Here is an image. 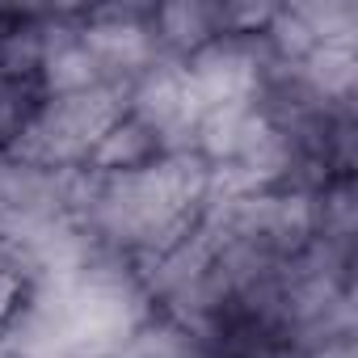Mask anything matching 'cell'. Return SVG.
<instances>
[{
	"instance_id": "6",
	"label": "cell",
	"mask_w": 358,
	"mask_h": 358,
	"mask_svg": "<svg viewBox=\"0 0 358 358\" xmlns=\"http://www.w3.org/2000/svg\"><path fill=\"white\" fill-rule=\"evenodd\" d=\"M156 156H164V152H160V139H156L139 118L122 114V118L97 139V148L89 152L85 169H93V173H101V177H118V173L148 169Z\"/></svg>"
},
{
	"instance_id": "7",
	"label": "cell",
	"mask_w": 358,
	"mask_h": 358,
	"mask_svg": "<svg viewBox=\"0 0 358 358\" xmlns=\"http://www.w3.org/2000/svg\"><path fill=\"white\" fill-rule=\"evenodd\" d=\"M291 9L312 30L316 47L320 43H358V5L354 0H303V5H291Z\"/></svg>"
},
{
	"instance_id": "5",
	"label": "cell",
	"mask_w": 358,
	"mask_h": 358,
	"mask_svg": "<svg viewBox=\"0 0 358 358\" xmlns=\"http://www.w3.org/2000/svg\"><path fill=\"white\" fill-rule=\"evenodd\" d=\"M303 89L324 110L354 114V89H358V43H320L299 64Z\"/></svg>"
},
{
	"instance_id": "8",
	"label": "cell",
	"mask_w": 358,
	"mask_h": 358,
	"mask_svg": "<svg viewBox=\"0 0 358 358\" xmlns=\"http://www.w3.org/2000/svg\"><path fill=\"white\" fill-rule=\"evenodd\" d=\"M38 106H43V93L34 80L0 76V152H9L17 143V135L26 131V122L34 118Z\"/></svg>"
},
{
	"instance_id": "4",
	"label": "cell",
	"mask_w": 358,
	"mask_h": 358,
	"mask_svg": "<svg viewBox=\"0 0 358 358\" xmlns=\"http://www.w3.org/2000/svg\"><path fill=\"white\" fill-rule=\"evenodd\" d=\"M152 34L160 55L169 59H190L207 43L220 38V13L207 0H173V5H152Z\"/></svg>"
},
{
	"instance_id": "2",
	"label": "cell",
	"mask_w": 358,
	"mask_h": 358,
	"mask_svg": "<svg viewBox=\"0 0 358 358\" xmlns=\"http://www.w3.org/2000/svg\"><path fill=\"white\" fill-rule=\"evenodd\" d=\"M80 43L93 55L101 85H131L139 72H148L160 59L156 34H152V5H106L85 9Z\"/></svg>"
},
{
	"instance_id": "3",
	"label": "cell",
	"mask_w": 358,
	"mask_h": 358,
	"mask_svg": "<svg viewBox=\"0 0 358 358\" xmlns=\"http://www.w3.org/2000/svg\"><path fill=\"white\" fill-rule=\"evenodd\" d=\"M274 131V122L266 118V110L257 101H232V106H215L194 122V152L220 169V164H236L241 156H249L266 135Z\"/></svg>"
},
{
	"instance_id": "1",
	"label": "cell",
	"mask_w": 358,
	"mask_h": 358,
	"mask_svg": "<svg viewBox=\"0 0 358 358\" xmlns=\"http://www.w3.org/2000/svg\"><path fill=\"white\" fill-rule=\"evenodd\" d=\"M127 114V89L122 85H93L85 93L68 97H43L9 156L59 173V169H80L97 139Z\"/></svg>"
}]
</instances>
